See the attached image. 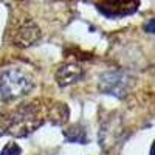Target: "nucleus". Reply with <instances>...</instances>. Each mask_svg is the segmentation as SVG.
Segmentation results:
<instances>
[{
  "mask_svg": "<svg viewBox=\"0 0 155 155\" xmlns=\"http://www.w3.org/2000/svg\"><path fill=\"white\" fill-rule=\"evenodd\" d=\"M45 121V113L42 112L41 102H30L22 107H19L16 112H12L11 116L5 123V132H8L12 137H28L34 130H37Z\"/></svg>",
  "mask_w": 155,
  "mask_h": 155,
  "instance_id": "f257e3e1",
  "label": "nucleus"
},
{
  "mask_svg": "<svg viewBox=\"0 0 155 155\" xmlns=\"http://www.w3.org/2000/svg\"><path fill=\"white\" fill-rule=\"evenodd\" d=\"M33 88V78L20 68L0 71V101H12L25 96Z\"/></svg>",
  "mask_w": 155,
  "mask_h": 155,
  "instance_id": "f03ea898",
  "label": "nucleus"
},
{
  "mask_svg": "<svg viewBox=\"0 0 155 155\" xmlns=\"http://www.w3.org/2000/svg\"><path fill=\"white\" fill-rule=\"evenodd\" d=\"M130 85H132L130 76L118 70H110L102 73L98 82V88L102 93L112 95L115 98H124L130 90Z\"/></svg>",
  "mask_w": 155,
  "mask_h": 155,
  "instance_id": "7ed1b4c3",
  "label": "nucleus"
},
{
  "mask_svg": "<svg viewBox=\"0 0 155 155\" xmlns=\"http://www.w3.org/2000/svg\"><path fill=\"white\" fill-rule=\"evenodd\" d=\"M138 0H101L98 3V11L106 17H124L134 14L138 9Z\"/></svg>",
  "mask_w": 155,
  "mask_h": 155,
  "instance_id": "20e7f679",
  "label": "nucleus"
},
{
  "mask_svg": "<svg viewBox=\"0 0 155 155\" xmlns=\"http://www.w3.org/2000/svg\"><path fill=\"white\" fill-rule=\"evenodd\" d=\"M41 37V31H39L37 25L27 19L17 25V28L12 31V44L17 47H30L33 44H36Z\"/></svg>",
  "mask_w": 155,
  "mask_h": 155,
  "instance_id": "39448f33",
  "label": "nucleus"
},
{
  "mask_svg": "<svg viewBox=\"0 0 155 155\" xmlns=\"http://www.w3.org/2000/svg\"><path fill=\"white\" fill-rule=\"evenodd\" d=\"M84 76V70L78 64H65L61 65L56 71V81L61 87H68L78 81H81Z\"/></svg>",
  "mask_w": 155,
  "mask_h": 155,
  "instance_id": "423d86ee",
  "label": "nucleus"
},
{
  "mask_svg": "<svg viewBox=\"0 0 155 155\" xmlns=\"http://www.w3.org/2000/svg\"><path fill=\"white\" fill-rule=\"evenodd\" d=\"M64 135H65L67 141H70V143H81V144H84V143L88 141V137H87L85 130L82 127H79V126H73V127L67 129V130L64 132Z\"/></svg>",
  "mask_w": 155,
  "mask_h": 155,
  "instance_id": "0eeeda50",
  "label": "nucleus"
},
{
  "mask_svg": "<svg viewBox=\"0 0 155 155\" xmlns=\"http://www.w3.org/2000/svg\"><path fill=\"white\" fill-rule=\"evenodd\" d=\"M67 118H68V109L65 104H58L50 109V120L53 123H56V124L65 123Z\"/></svg>",
  "mask_w": 155,
  "mask_h": 155,
  "instance_id": "6e6552de",
  "label": "nucleus"
},
{
  "mask_svg": "<svg viewBox=\"0 0 155 155\" xmlns=\"http://www.w3.org/2000/svg\"><path fill=\"white\" fill-rule=\"evenodd\" d=\"M0 155H22V149H20V146L17 143H8L2 149Z\"/></svg>",
  "mask_w": 155,
  "mask_h": 155,
  "instance_id": "1a4fd4ad",
  "label": "nucleus"
},
{
  "mask_svg": "<svg viewBox=\"0 0 155 155\" xmlns=\"http://www.w3.org/2000/svg\"><path fill=\"white\" fill-rule=\"evenodd\" d=\"M5 134V124H3V120H2V113H0V135Z\"/></svg>",
  "mask_w": 155,
  "mask_h": 155,
  "instance_id": "9d476101",
  "label": "nucleus"
}]
</instances>
